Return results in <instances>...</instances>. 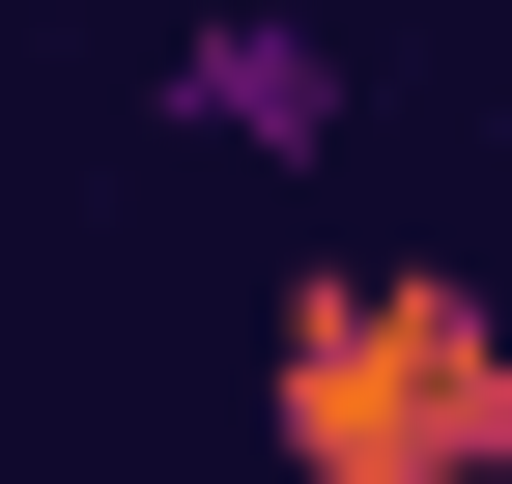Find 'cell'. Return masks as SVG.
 Listing matches in <instances>:
<instances>
[{"label":"cell","instance_id":"obj_1","mask_svg":"<svg viewBox=\"0 0 512 484\" xmlns=\"http://www.w3.org/2000/svg\"><path fill=\"white\" fill-rule=\"evenodd\" d=\"M256 456L285 484H512V285L484 257H399V228L285 257V314H256Z\"/></svg>","mask_w":512,"mask_h":484},{"label":"cell","instance_id":"obj_2","mask_svg":"<svg viewBox=\"0 0 512 484\" xmlns=\"http://www.w3.org/2000/svg\"><path fill=\"white\" fill-rule=\"evenodd\" d=\"M143 114H171V143H228V171H313V143H342V29H285V0H200V29L143 57Z\"/></svg>","mask_w":512,"mask_h":484}]
</instances>
